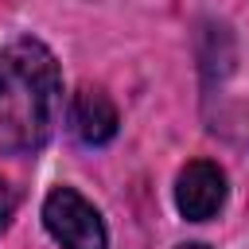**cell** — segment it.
<instances>
[{
  "label": "cell",
  "mask_w": 249,
  "mask_h": 249,
  "mask_svg": "<svg viewBox=\"0 0 249 249\" xmlns=\"http://www.w3.org/2000/svg\"><path fill=\"white\" fill-rule=\"evenodd\" d=\"M62 113V78L39 39H12L0 51V152H39Z\"/></svg>",
  "instance_id": "obj_1"
},
{
  "label": "cell",
  "mask_w": 249,
  "mask_h": 249,
  "mask_svg": "<svg viewBox=\"0 0 249 249\" xmlns=\"http://www.w3.org/2000/svg\"><path fill=\"white\" fill-rule=\"evenodd\" d=\"M43 226L62 249H105L109 233L89 198H82L74 187H54L43 202Z\"/></svg>",
  "instance_id": "obj_2"
},
{
  "label": "cell",
  "mask_w": 249,
  "mask_h": 249,
  "mask_svg": "<svg viewBox=\"0 0 249 249\" xmlns=\"http://www.w3.org/2000/svg\"><path fill=\"white\" fill-rule=\"evenodd\" d=\"M226 202V171L210 160H191L175 179V206L187 222H206Z\"/></svg>",
  "instance_id": "obj_3"
},
{
  "label": "cell",
  "mask_w": 249,
  "mask_h": 249,
  "mask_svg": "<svg viewBox=\"0 0 249 249\" xmlns=\"http://www.w3.org/2000/svg\"><path fill=\"white\" fill-rule=\"evenodd\" d=\"M70 132H74L82 144H89V148L109 144V140L117 136V105H113L101 89L82 86V89L74 93V101H70Z\"/></svg>",
  "instance_id": "obj_4"
},
{
  "label": "cell",
  "mask_w": 249,
  "mask_h": 249,
  "mask_svg": "<svg viewBox=\"0 0 249 249\" xmlns=\"http://www.w3.org/2000/svg\"><path fill=\"white\" fill-rule=\"evenodd\" d=\"M12 210H16V198H12V191H8V183H0V233H4V226H8V218H12Z\"/></svg>",
  "instance_id": "obj_5"
},
{
  "label": "cell",
  "mask_w": 249,
  "mask_h": 249,
  "mask_svg": "<svg viewBox=\"0 0 249 249\" xmlns=\"http://www.w3.org/2000/svg\"><path fill=\"white\" fill-rule=\"evenodd\" d=\"M179 249H206L202 241H191V245H179Z\"/></svg>",
  "instance_id": "obj_6"
}]
</instances>
